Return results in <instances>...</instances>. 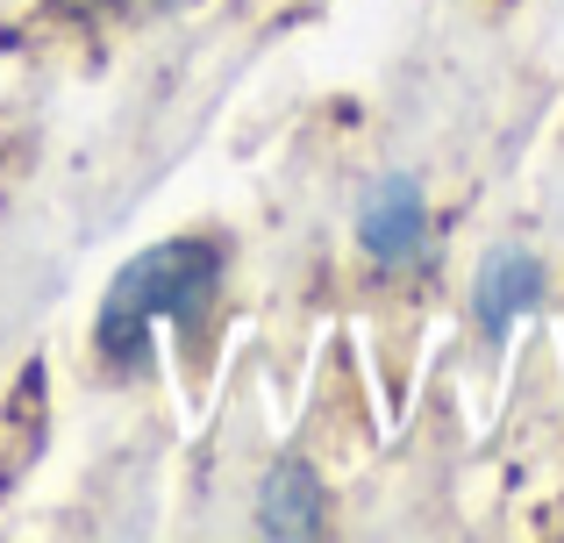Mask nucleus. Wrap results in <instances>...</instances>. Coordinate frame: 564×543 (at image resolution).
I'll return each mask as SVG.
<instances>
[{
    "mask_svg": "<svg viewBox=\"0 0 564 543\" xmlns=\"http://www.w3.org/2000/svg\"><path fill=\"white\" fill-rule=\"evenodd\" d=\"M215 293H221V243L215 237H172V243L137 251L108 279V301H100V322H94L100 365L137 372L158 322H186L193 329Z\"/></svg>",
    "mask_w": 564,
    "mask_h": 543,
    "instance_id": "obj_1",
    "label": "nucleus"
},
{
    "mask_svg": "<svg viewBox=\"0 0 564 543\" xmlns=\"http://www.w3.org/2000/svg\"><path fill=\"white\" fill-rule=\"evenodd\" d=\"M358 243H365V258H372L379 272H408L414 258H422L429 200H422V186H414L408 172L372 180V194H365V208H358Z\"/></svg>",
    "mask_w": 564,
    "mask_h": 543,
    "instance_id": "obj_2",
    "label": "nucleus"
},
{
    "mask_svg": "<svg viewBox=\"0 0 564 543\" xmlns=\"http://www.w3.org/2000/svg\"><path fill=\"white\" fill-rule=\"evenodd\" d=\"M258 530L264 536H322L329 530V493L307 458H279L258 487Z\"/></svg>",
    "mask_w": 564,
    "mask_h": 543,
    "instance_id": "obj_3",
    "label": "nucleus"
},
{
    "mask_svg": "<svg viewBox=\"0 0 564 543\" xmlns=\"http://www.w3.org/2000/svg\"><path fill=\"white\" fill-rule=\"evenodd\" d=\"M536 301H543V265H536L529 251H514V243H508V251H494V258L479 265V286H471V315H479V329H486V336H508Z\"/></svg>",
    "mask_w": 564,
    "mask_h": 543,
    "instance_id": "obj_4",
    "label": "nucleus"
},
{
    "mask_svg": "<svg viewBox=\"0 0 564 543\" xmlns=\"http://www.w3.org/2000/svg\"><path fill=\"white\" fill-rule=\"evenodd\" d=\"M57 14H79V8H122V0H51Z\"/></svg>",
    "mask_w": 564,
    "mask_h": 543,
    "instance_id": "obj_5",
    "label": "nucleus"
}]
</instances>
